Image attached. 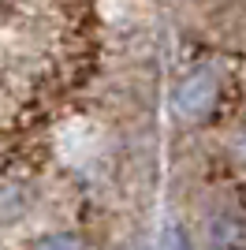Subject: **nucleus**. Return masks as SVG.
Wrapping results in <instances>:
<instances>
[{
	"label": "nucleus",
	"mask_w": 246,
	"mask_h": 250,
	"mask_svg": "<svg viewBox=\"0 0 246 250\" xmlns=\"http://www.w3.org/2000/svg\"><path fill=\"white\" fill-rule=\"evenodd\" d=\"M216 97H220V83H216L213 71H194L186 75L179 90H175V112L183 120H205V116L216 108Z\"/></svg>",
	"instance_id": "obj_1"
},
{
	"label": "nucleus",
	"mask_w": 246,
	"mask_h": 250,
	"mask_svg": "<svg viewBox=\"0 0 246 250\" xmlns=\"http://www.w3.org/2000/svg\"><path fill=\"white\" fill-rule=\"evenodd\" d=\"M205 250H246V235H243V217L224 209L209 220L205 228Z\"/></svg>",
	"instance_id": "obj_2"
},
{
	"label": "nucleus",
	"mask_w": 246,
	"mask_h": 250,
	"mask_svg": "<svg viewBox=\"0 0 246 250\" xmlns=\"http://www.w3.org/2000/svg\"><path fill=\"white\" fill-rule=\"evenodd\" d=\"M34 250H86V247H82V239L75 231H49V235H41L34 243Z\"/></svg>",
	"instance_id": "obj_3"
},
{
	"label": "nucleus",
	"mask_w": 246,
	"mask_h": 250,
	"mask_svg": "<svg viewBox=\"0 0 246 250\" xmlns=\"http://www.w3.org/2000/svg\"><path fill=\"white\" fill-rule=\"evenodd\" d=\"M164 250H186V235L179 228H168L164 231Z\"/></svg>",
	"instance_id": "obj_4"
}]
</instances>
